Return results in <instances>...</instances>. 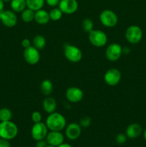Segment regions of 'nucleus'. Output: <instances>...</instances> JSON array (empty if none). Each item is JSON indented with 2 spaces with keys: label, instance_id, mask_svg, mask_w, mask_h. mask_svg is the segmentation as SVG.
Masks as SVG:
<instances>
[{
  "label": "nucleus",
  "instance_id": "obj_1",
  "mask_svg": "<svg viewBox=\"0 0 146 147\" xmlns=\"http://www.w3.org/2000/svg\"><path fill=\"white\" fill-rule=\"evenodd\" d=\"M45 123L49 130L61 131L67 126V121L63 115L55 111L49 114Z\"/></svg>",
  "mask_w": 146,
  "mask_h": 147
},
{
  "label": "nucleus",
  "instance_id": "obj_2",
  "mask_svg": "<svg viewBox=\"0 0 146 147\" xmlns=\"http://www.w3.org/2000/svg\"><path fill=\"white\" fill-rule=\"evenodd\" d=\"M18 134V127L11 121L0 122V138L11 140Z\"/></svg>",
  "mask_w": 146,
  "mask_h": 147
},
{
  "label": "nucleus",
  "instance_id": "obj_3",
  "mask_svg": "<svg viewBox=\"0 0 146 147\" xmlns=\"http://www.w3.org/2000/svg\"><path fill=\"white\" fill-rule=\"evenodd\" d=\"M90 42L94 47H102L107 43V35L104 32L100 30H92L88 33Z\"/></svg>",
  "mask_w": 146,
  "mask_h": 147
},
{
  "label": "nucleus",
  "instance_id": "obj_4",
  "mask_svg": "<svg viewBox=\"0 0 146 147\" xmlns=\"http://www.w3.org/2000/svg\"><path fill=\"white\" fill-rule=\"evenodd\" d=\"M99 19L103 26L106 27H114L118 22V17L115 12L110 9H104L99 16Z\"/></svg>",
  "mask_w": 146,
  "mask_h": 147
},
{
  "label": "nucleus",
  "instance_id": "obj_5",
  "mask_svg": "<svg viewBox=\"0 0 146 147\" xmlns=\"http://www.w3.org/2000/svg\"><path fill=\"white\" fill-rule=\"evenodd\" d=\"M64 55L67 60L73 63H78L82 58V50L73 45H66L64 49Z\"/></svg>",
  "mask_w": 146,
  "mask_h": 147
},
{
  "label": "nucleus",
  "instance_id": "obj_6",
  "mask_svg": "<svg viewBox=\"0 0 146 147\" xmlns=\"http://www.w3.org/2000/svg\"><path fill=\"white\" fill-rule=\"evenodd\" d=\"M125 36L129 43L137 44L142 40L143 30L139 26L131 25L127 28L125 33Z\"/></svg>",
  "mask_w": 146,
  "mask_h": 147
},
{
  "label": "nucleus",
  "instance_id": "obj_7",
  "mask_svg": "<svg viewBox=\"0 0 146 147\" xmlns=\"http://www.w3.org/2000/svg\"><path fill=\"white\" fill-rule=\"evenodd\" d=\"M48 128L46 123L43 122L34 123L31 129V136L35 141H40L44 139L48 134Z\"/></svg>",
  "mask_w": 146,
  "mask_h": 147
},
{
  "label": "nucleus",
  "instance_id": "obj_8",
  "mask_svg": "<svg viewBox=\"0 0 146 147\" xmlns=\"http://www.w3.org/2000/svg\"><path fill=\"white\" fill-rule=\"evenodd\" d=\"M123 47L118 43H112L107 46L105 50V57L109 61L115 62L121 57Z\"/></svg>",
  "mask_w": 146,
  "mask_h": 147
},
{
  "label": "nucleus",
  "instance_id": "obj_9",
  "mask_svg": "<svg viewBox=\"0 0 146 147\" xmlns=\"http://www.w3.org/2000/svg\"><path fill=\"white\" fill-rule=\"evenodd\" d=\"M122 75L117 68H110L106 71L104 76V80L109 86H115L121 80Z\"/></svg>",
  "mask_w": 146,
  "mask_h": 147
},
{
  "label": "nucleus",
  "instance_id": "obj_10",
  "mask_svg": "<svg viewBox=\"0 0 146 147\" xmlns=\"http://www.w3.org/2000/svg\"><path fill=\"white\" fill-rule=\"evenodd\" d=\"M24 59L28 64L34 65L37 64L40 60V50H37L34 46L25 48L23 53Z\"/></svg>",
  "mask_w": 146,
  "mask_h": 147
},
{
  "label": "nucleus",
  "instance_id": "obj_11",
  "mask_svg": "<svg viewBox=\"0 0 146 147\" xmlns=\"http://www.w3.org/2000/svg\"><path fill=\"white\" fill-rule=\"evenodd\" d=\"M59 8L63 14H72L78 9V2L77 0H60Z\"/></svg>",
  "mask_w": 146,
  "mask_h": 147
},
{
  "label": "nucleus",
  "instance_id": "obj_12",
  "mask_svg": "<svg viewBox=\"0 0 146 147\" xmlns=\"http://www.w3.org/2000/svg\"><path fill=\"white\" fill-rule=\"evenodd\" d=\"M66 98L71 103H77L81 101L84 96V93L82 89L78 87H70L67 89L65 93Z\"/></svg>",
  "mask_w": 146,
  "mask_h": 147
},
{
  "label": "nucleus",
  "instance_id": "obj_13",
  "mask_svg": "<svg viewBox=\"0 0 146 147\" xmlns=\"http://www.w3.org/2000/svg\"><path fill=\"white\" fill-rule=\"evenodd\" d=\"M0 20L7 27H13L17 24V17L12 10H4Z\"/></svg>",
  "mask_w": 146,
  "mask_h": 147
},
{
  "label": "nucleus",
  "instance_id": "obj_14",
  "mask_svg": "<svg viewBox=\"0 0 146 147\" xmlns=\"http://www.w3.org/2000/svg\"><path fill=\"white\" fill-rule=\"evenodd\" d=\"M65 128V135L70 140H76L81 135L82 127L80 123H71Z\"/></svg>",
  "mask_w": 146,
  "mask_h": 147
},
{
  "label": "nucleus",
  "instance_id": "obj_15",
  "mask_svg": "<svg viewBox=\"0 0 146 147\" xmlns=\"http://www.w3.org/2000/svg\"><path fill=\"white\" fill-rule=\"evenodd\" d=\"M45 139L48 144L56 147L64 143V135L61 133V131H50V132H48Z\"/></svg>",
  "mask_w": 146,
  "mask_h": 147
},
{
  "label": "nucleus",
  "instance_id": "obj_16",
  "mask_svg": "<svg viewBox=\"0 0 146 147\" xmlns=\"http://www.w3.org/2000/svg\"><path fill=\"white\" fill-rule=\"evenodd\" d=\"M143 131L141 126L139 123H133L129 125L126 129L125 134L129 139H136L140 136Z\"/></svg>",
  "mask_w": 146,
  "mask_h": 147
},
{
  "label": "nucleus",
  "instance_id": "obj_17",
  "mask_svg": "<svg viewBox=\"0 0 146 147\" xmlns=\"http://www.w3.org/2000/svg\"><path fill=\"white\" fill-rule=\"evenodd\" d=\"M34 20L37 24H41V25L47 24L50 21V14L48 11L43 9L37 10L34 13Z\"/></svg>",
  "mask_w": 146,
  "mask_h": 147
},
{
  "label": "nucleus",
  "instance_id": "obj_18",
  "mask_svg": "<svg viewBox=\"0 0 146 147\" xmlns=\"http://www.w3.org/2000/svg\"><path fill=\"white\" fill-rule=\"evenodd\" d=\"M42 108L44 111L49 114L54 113L57 109V101L54 98L47 96L42 102Z\"/></svg>",
  "mask_w": 146,
  "mask_h": 147
},
{
  "label": "nucleus",
  "instance_id": "obj_19",
  "mask_svg": "<svg viewBox=\"0 0 146 147\" xmlns=\"http://www.w3.org/2000/svg\"><path fill=\"white\" fill-rule=\"evenodd\" d=\"M53 89H54V87H53V84L51 80L45 79L42 81L40 84V91L42 94L45 96H50L52 93Z\"/></svg>",
  "mask_w": 146,
  "mask_h": 147
},
{
  "label": "nucleus",
  "instance_id": "obj_20",
  "mask_svg": "<svg viewBox=\"0 0 146 147\" xmlns=\"http://www.w3.org/2000/svg\"><path fill=\"white\" fill-rule=\"evenodd\" d=\"M10 2L11 10L15 13L21 12L27 8L26 0H11Z\"/></svg>",
  "mask_w": 146,
  "mask_h": 147
},
{
  "label": "nucleus",
  "instance_id": "obj_21",
  "mask_svg": "<svg viewBox=\"0 0 146 147\" xmlns=\"http://www.w3.org/2000/svg\"><path fill=\"white\" fill-rule=\"evenodd\" d=\"M27 7L34 11L43 8L45 0H26Z\"/></svg>",
  "mask_w": 146,
  "mask_h": 147
},
{
  "label": "nucleus",
  "instance_id": "obj_22",
  "mask_svg": "<svg viewBox=\"0 0 146 147\" xmlns=\"http://www.w3.org/2000/svg\"><path fill=\"white\" fill-rule=\"evenodd\" d=\"M46 45V39L42 34H37L33 38V46L38 50L44 48Z\"/></svg>",
  "mask_w": 146,
  "mask_h": 147
},
{
  "label": "nucleus",
  "instance_id": "obj_23",
  "mask_svg": "<svg viewBox=\"0 0 146 147\" xmlns=\"http://www.w3.org/2000/svg\"><path fill=\"white\" fill-rule=\"evenodd\" d=\"M34 13L35 11L27 7L24 11H21V20L26 23L31 22L33 20H34Z\"/></svg>",
  "mask_w": 146,
  "mask_h": 147
},
{
  "label": "nucleus",
  "instance_id": "obj_24",
  "mask_svg": "<svg viewBox=\"0 0 146 147\" xmlns=\"http://www.w3.org/2000/svg\"><path fill=\"white\" fill-rule=\"evenodd\" d=\"M12 117V113L7 108H2L0 109V121H11Z\"/></svg>",
  "mask_w": 146,
  "mask_h": 147
},
{
  "label": "nucleus",
  "instance_id": "obj_25",
  "mask_svg": "<svg viewBox=\"0 0 146 147\" xmlns=\"http://www.w3.org/2000/svg\"><path fill=\"white\" fill-rule=\"evenodd\" d=\"M50 14V20H52V21H58L62 17L63 13L62 12L61 10L60 9V8H57V7H54L53 9H52L50 10V11L49 12Z\"/></svg>",
  "mask_w": 146,
  "mask_h": 147
},
{
  "label": "nucleus",
  "instance_id": "obj_26",
  "mask_svg": "<svg viewBox=\"0 0 146 147\" xmlns=\"http://www.w3.org/2000/svg\"><path fill=\"white\" fill-rule=\"evenodd\" d=\"M82 27L83 30L86 32L89 33L91 32L92 30H94V23H93L92 20L90 18H85L82 20Z\"/></svg>",
  "mask_w": 146,
  "mask_h": 147
},
{
  "label": "nucleus",
  "instance_id": "obj_27",
  "mask_svg": "<svg viewBox=\"0 0 146 147\" xmlns=\"http://www.w3.org/2000/svg\"><path fill=\"white\" fill-rule=\"evenodd\" d=\"M91 124V119L89 116H84L80 119V125L82 128H87Z\"/></svg>",
  "mask_w": 146,
  "mask_h": 147
},
{
  "label": "nucleus",
  "instance_id": "obj_28",
  "mask_svg": "<svg viewBox=\"0 0 146 147\" xmlns=\"http://www.w3.org/2000/svg\"><path fill=\"white\" fill-rule=\"evenodd\" d=\"M42 116L40 112L39 111H34L31 114V121L34 122V123H39V122L42 121Z\"/></svg>",
  "mask_w": 146,
  "mask_h": 147
},
{
  "label": "nucleus",
  "instance_id": "obj_29",
  "mask_svg": "<svg viewBox=\"0 0 146 147\" xmlns=\"http://www.w3.org/2000/svg\"><path fill=\"white\" fill-rule=\"evenodd\" d=\"M127 136L126 134H119L117 135L115 138L116 143L117 144H123L127 142Z\"/></svg>",
  "mask_w": 146,
  "mask_h": 147
},
{
  "label": "nucleus",
  "instance_id": "obj_30",
  "mask_svg": "<svg viewBox=\"0 0 146 147\" xmlns=\"http://www.w3.org/2000/svg\"><path fill=\"white\" fill-rule=\"evenodd\" d=\"M60 0H45V2L47 3V5L52 7H56L59 5Z\"/></svg>",
  "mask_w": 146,
  "mask_h": 147
},
{
  "label": "nucleus",
  "instance_id": "obj_31",
  "mask_svg": "<svg viewBox=\"0 0 146 147\" xmlns=\"http://www.w3.org/2000/svg\"><path fill=\"white\" fill-rule=\"evenodd\" d=\"M0 147H11L9 140L4 139H0Z\"/></svg>",
  "mask_w": 146,
  "mask_h": 147
},
{
  "label": "nucleus",
  "instance_id": "obj_32",
  "mask_svg": "<svg viewBox=\"0 0 146 147\" xmlns=\"http://www.w3.org/2000/svg\"><path fill=\"white\" fill-rule=\"evenodd\" d=\"M21 46H22L24 49L27 48V47L31 46V42H30V40H29V39H24V40H22V41H21Z\"/></svg>",
  "mask_w": 146,
  "mask_h": 147
},
{
  "label": "nucleus",
  "instance_id": "obj_33",
  "mask_svg": "<svg viewBox=\"0 0 146 147\" xmlns=\"http://www.w3.org/2000/svg\"><path fill=\"white\" fill-rule=\"evenodd\" d=\"M47 145H48V144H47V141H44V139H42V140L37 141L35 147H47Z\"/></svg>",
  "mask_w": 146,
  "mask_h": 147
},
{
  "label": "nucleus",
  "instance_id": "obj_34",
  "mask_svg": "<svg viewBox=\"0 0 146 147\" xmlns=\"http://www.w3.org/2000/svg\"><path fill=\"white\" fill-rule=\"evenodd\" d=\"M57 147H72L71 146L70 144H67V143H62V144L59 145Z\"/></svg>",
  "mask_w": 146,
  "mask_h": 147
},
{
  "label": "nucleus",
  "instance_id": "obj_35",
  "mask_svg": "<svg viewBox=\"0 0 146 147\" xmlns=\"http://www.w3.org/2000/svg\"><path fill=\"white\" fill-rule=\"evenodd\" d=\"M4 1L3 0H0V11L4 10Z\"/></svg>",
  "mask_w": 146,
  "mask_h": 147
},
{
  "label": "nucleus",
  "instance_id": "obj_36",
  "mask_svg": "<svg viewBox=\"0 0 146 147\" xmlns=\"http://www.w3.org/2000/svg\"><path fill=\"white\" fill-rule=\"evenodd\" d=\"M143 137H144V139L146 141V129L144 131V132H143Z\"/></svg>",
  "mask_w": 146,
  "mask_h": 147
},
{
  "label": "nucleus",
  "instance_id": "obj_37",
  "mask_svg": "<svg viewBox=\"0 0 146 147\" xmlns=\"http://www.w3.org/2000/svg\"><path fill=\"white\" fill-rule=\"evenodd\" d=\"M3 11H4V10H1V11H0V19H1V14H2V13H3Z\"/></svg>",
  "mask_w": 146,
  "mask_h": 147
},
{
  "label": "nucleus",
  "instance_id": "obj_38",
  "mask_svg": "<svg viewBox=\"0 0 146 147\" xmlns=\"http://www.w3.org/2000/svg\"><path fill=\"white\" fill-rule=\"evenodd\" d=\"M3 1H4V2H9V1H11V0H3Z\"/></svg>",
  "mask_w": 146,
  "mask_h": 147
},
{
  "label": "nucleus",
  "instance_id": "obj_39",
  "mask_svg": "<svg viewBox=\"0 0 146 147\" xmlns=\"http://www.w3.org/2000/svg\"><path fill=\"white\" fill-rule=\"evenodd\" d=\"M47 147H56V146H52V145H50V144H48L47 146Z\"/></svg>",
  "mask_w": 146,
  "mask_h": 147
}]
</instances>
